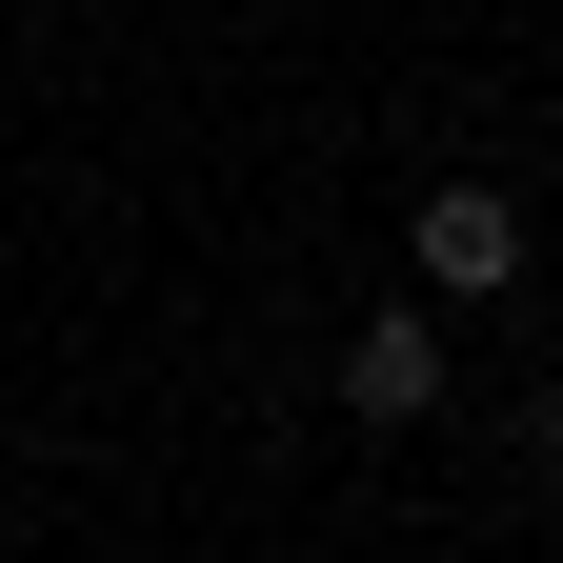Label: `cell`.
Wrapping results in <instances>:
<instances>
[{"label":"cell","mask_w":563,"mask_h":563,"mask_svg":"<svg viewBox=\"0 0 563 563\" xmlns=\"http://www.w3.org/2000/svg\"><path fill=\"white\" fill-rule=\"evenodd\" d=\"M342 402H363V422H422V402H443V322H342Z\"/></svg>","instance_id":"obj_2"},{"label":"cell","mask_w":563,"mask_h":563,"mask_svg":"<svg viewBox=\"0 0 563 563\" xmlns=\"http://www.w3.org/2000/svg\"><path fill=\"white\" fill-rule=\"evenodd\" d=\"M422 282H523V201L504 181H422Z\"/></svg>","instance_id":"obj_1"},{"label":"cell","mask_w":563,"mask_h":563,"mask_svg":"<svg viewBox=\"0 0 563 563\" xmlns=\"http://www.w3.org/2000/svg\"><path fill=\"white\" fill-rule=\"evenodd\" d=\"M543 463H563V383H543Z\"/></svg>","instance_id":"obj_3"}]
</instances>
